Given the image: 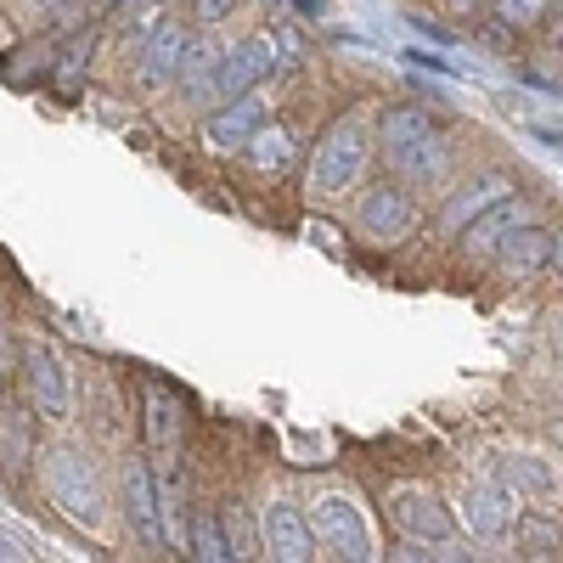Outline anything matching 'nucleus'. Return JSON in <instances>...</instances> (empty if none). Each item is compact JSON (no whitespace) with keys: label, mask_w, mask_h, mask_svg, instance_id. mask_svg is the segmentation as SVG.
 Segmentation results:
<instances>
[{"label":"nucleus","mask_w":563,"mask_h":563,"mask_svg":"<svg viewBox=\"0 0 563 563\" xmlns=\"http://www.w3.org/2000/svg\"><path fill=\"white\" fill-rule=\"evenodd\" d=\"M462 525L474 530L479 541L501 547L512 530H519V490H512L507 479L474 485V490H467V501H462Z\"/></svg>","instance_id":"1a4fd4ad"},{"label":"nucleus","mask_w":563,"mask_h":563,"mask_svg":"<svg viewBox=\"0 0 563 563\" xmlns=\"http://www.w3.org/2000/svg\"><path fill=\"white\" fill-rule=\"evenodd\" d=\"M547 249H552V231H541L536 220L530 225H519L512 238L496 249V271L507 276V282H530L541 265H547Z\"/></svg>","instance_id":"f3484780"},{"label":"nucleus","mask_w":563,"mask_h":563,"mask_svg":"<svg viewBox=\"0 0 563 563\" xmlns=\"http://www.w3.org/2000/svg\"><path fill=\"white\" fill-rule=\"evenodd\" d=\"M265 552L282 558V563H305L316 558V530H310V512L288 496H276L265 507Z\"/></svg>","instance_id":"f8f14e48"},{"label":"nucleus","mask_w":563,"mask_h":563,"mask_svg":"<svg viewBox=\"0 0 563 563\" xmlns=\"http://www.w3.org/2000/svg\"><path fill=\"white\" fill-rule=\"evenodd\" d=\"M451 7H456V12H474V7H485V0H451Z\"/></svg>","instance_id":"2f4dec72"},{"label":"nucleus","mask_w":563,"mask_h":563,"mask_svg":"<svg viewBox=\"0 0 563 563\" xmlns=\"http://www.w3.org/2000/svg\"><path fill=\"white\" fill-rule=\"evenodd\" d=\"M23 395H29L34 417H45V422H68V417H74L68 361H63L52 344H40V339L23 344Z\"/></svg>","instance_id":"423d86ee"},{"label":"nucleus","mask_w":563,"mask_h":563,"mask_svg":"<svg viewBox=\"0 0 563 563\" xmlns=\"http://www.w3.org/2000/svg\"><path fill=\"white\" fill-rule=\"evenodd\" d=\"M0 384H7V327H0Z\"/></svg>","instance_id":"7c9ffc66"},{"label":"nucleus","mask_w":563,"mask_h":563,"mask_svg":"<svg viewBox=\"0 0 563 563\" xmlns=\"http://www.w3.org/2000/svg\"><path fill=\"white\" fill-rule=\"evenodd\" d=\"M547 265L558 271V282H563V231H552V249H547Z\"/></svg>","instance_id":"cd10ccee"},{"label":"nucleus","mask_w":563,"mask_h":563,"mask_svg":"<svg viewBox=\"0 0 563 563\" xmlns=\"http://www.w3.org/2000/svg\"><path fill=\"white\" fill-rule=\"evenodd\" d=\"M192 18L209 29V23H225L231 18V0H192Z\"/></svg>","instance_id":"a878e982"},{"label":"nucleus","mask_w":563,"mask_h":563,"mask_svg":"<svg viewBox=\"0 0 563 563\" xmlns=\"http://www.w3.org/2000/svg\"><path fill=\"white\" fill-rule=\"evenodd\" d=\"M530 220H536V209H530L519 192H512V198L490 203L479 220H467V225L456 231V238H462V254L474 260V265H485V260H496V249L512 238V231H519V225H530Z\"/></svg>","instance_id":"9d476101"},{"label":"nucleus","mask_w":563,"mask_h":563,"mask_svg":"<svg viewBox=\"0 0 563 563\" xmlns=\"http://www.w3.org/2000/svg\"><path fill=\"white\" fill-rule=\"evenodd\" d=\"M519 186H512V175H501V169H490V175H474L462 186V192H451L445 198V214H440V231L445 238H456V231L467 225V220H479L490 203H501V198H512Z\"/></svg>","instance_id":"dca6fc26"},{"label":"nucleus","mask_w":563,"mask_h":563,"mask_svg":"<svg viewBox=\"0 0 563 563\" xmlns=\"http://www.w3.org/2000/svg\"><path fill=\"white\" fill-rule=\"evenodd\" d=\"M158 18H164V0H124V29H130V40H141Z\"/></svg>","instance_id":"b1692460"},{"label":"nucleus","mask_w":563,"mask_h":563,"mask_svg":"<svg viewBox=\"0 0 563 563\" xmlns=\"http://www.w3.org/2000/svg\"><path fill=\"white\" fill-rule=\"evenodd\" d=\"M186 547H192V558H214V563L238 558V552H231V536H225V525L214 519V512H198V519H192V541H186Z\"/></svg>","instance_id":"aec40b11"},{"label":"nucleus","mask_w":563,"mask_h":563,"mask_svg":"<svg viewBox=\"0 0 563 563\" xmlns=\"http://www.w3.org/2000/svg\"><path fill=\"white\" fill-rule=\"evenodd\" d=\"M530 135L547 141V147H563V124H547V119H530Z\"/></svg>","instance_id":"bb28decb"},{"label":"nucleus","mask_w":563,"mask_h":563,"mask_svg":"<svg viewBox=\"0 0 563 563\" xmlns=\"http://www.w3.org/2000/svg\"><path fill=\"white\" fill-rule=\"evenodd\" d=\"M276 74V40L271 34H249L238 45L220 52V74H214V102H231L243 90H260Z\"/></svg>","instance_id":"6e6552de"},{"label":"nucleus","mask_w":563,"mask_h":563,"mask_svg":"<svg viewBox=\"0 0 563 563\" xmlns=\"http://www.w3.org/2000/svg\"><path fill=\"white\" fill-rule=\"evenodd\" d=\"M552 440H558V445H563V417H558V422H552Z\"/></svg>","instance_id":"473e14b6"},{"label":"nucleus","mask_w":563,"mask_h":563,"mask_svg":"<svg viewBox=\"0 0 563 563\" xmlns=\"http://www.w3.org/2000/svg\"><path fill=\"white\" fill-rule=\"evenodd\" d=\"M265 124V102H260V90H243V97H231L209 113L203 124V147L214 153H243L249 147V135Z\"/></svg>","instance_id":"ddd939ff"},{"label":"nucleus","mask_w":563,"mask_h":563,"mask_svg":"<svg viewBox=\"0 0 563 563\" xmlns=\"http://www.w3.org/2000/svg\"><path fill=\"white\" fill-rule=\"evenodd\" d=\"M90 45H97V40H90V34H79V40L68 45V52H63L57 74H52V85H57V97H63V102H68L74 90L85 85V68H90Z\"/></svg>","instance_id":"412c9836"},{"label":"nucleus","mask_w":563,"mask_h":563,"mask_svg":"<svg viewBox=\"0 0 563 563\" xmlns=\"http://www.w3.org/2000/svg\"><path fill=\"white\" fill-rule=\"evenodd\" d=\"M97 7H119V0H97Z\"/></svg>","instance_id":"72a5a7b5"},{"label":"nucleus","mask_w":563,"mask_h":563,"mask_svg":"<svg viewBox=\"0 0 563 563\" xmlns=\"http://www.w3.org/2000/svg\"><path fill=\"white\" fill-rule=\"evenodd\" d=\"M400 57H406V63H417V68H429V74H445V79H456V74H462L451 57H440V52H422V45H406Z\"/></svg>","instance_id":"393cba45"},{"label":"nucleus","mask_w":563,"mask_h":563,"mask_svg":"<svg viewBox=\"0 0 563 563\" xmlns=\"http://www.w3.org/2000/svg\"><path fill=\"white\" fill-rule=\"evenodd\" d=\"M310 530H316V547H327L333 558H355V563L372 558L366 512H361V501L350 490H321L310 501Z\"/></svg>","instance_id":"39448f33"},{"label":"nucleus","mask_w":563,"mask_h":563,"mask_svg":"<svg viewBox=\"0 0 563 563\" xmlns=\"http://www.w3.org/2000/svg\"><path fill=\"white\" fill-rule=\"evenodd\" d=\"M124 519H130V530L141 536V541H164V507H158V479H153V467L141 462V456H130L124 462Z\"/></svg>","instance_id":"2eb2a0df"},{"label":"nucleus","mask_w":563,"mask_h":563,"mask_svg":"<svg viewBox=\"0 0 563 563\" xmlns=\"http://www.w3.org/2000/svg\"><path fill=\"white\" fill-rule=\"evenodd\" d=\"M422 209L411 198L406 180H384V186H366L361 203H355V231L372 243V249H400L411 231H417Z\"/></svg>","instance_id":"20e7f679"},{"label":"nucleus","mask_w":563,"mask_h":563,"mask_svg":"<svg viewBox=\"0 0 563 563\" xmlns=\"http://www.w3.org/2000/svg\"><path fill=\"white\" fill-rule=\"evenodd\" d=\"M389 519L406 541H422V547H445L456 558V519L445 512V501L429 490V485H395L389 490Z\"/></svg>","instance_id":"0eeeda50"},{"label":"nucleus","mask_w":563,"mask_h":563,"mask_svg":"<svg viewBox=\"0 0 563 563\" xmlns=\"http://www.w3.org/2000/svg\"><path fill=\"white\" fill-rule=\"evenodd\" d=\"M40 485H45V501H52L63 519H74L85 530L102 525V479H97V467H90L85 451L52 445L40 456Z\"/></svg>","instance_id":"7ed1b4c3"},{"label":"nucleus","mask_w":563,"mask_h":563,"mask_svg":"<svg viewBox=\"0 0 563 563\" xmlns=\"http://www.w3.org/2000/svg\"><path fill=\"white\" fill-rule=\"evenodd\" d=\"M541 12H547V0H496V18L512 29H536Z\"/></svg>","instance_id":"5701e85b"},{"label":"nucleus","mask_w":563,"mask_h":563,"mask_svg":"<svg viewBox=\"0 0 563 563\" xmlns=\"http://www.w3.org/2000/svg\"><path fill=\"white\" fill-rule=\"evenodd\" d=\"M180 52H186V29L180 23H153L141 34V57H135V85L147 90V97H164L175 85V68H180Z\"/></svg>","instance_id":"9b49d317"},{"label":"nucleus","mask_w":563,"mask_h":563,"mask_svg":"<svg viewBox=\"0 0 563 563\" xmlns=\"http://www.w3.org/2000/svg\"><path fill=\"white\" fill-rule=\"evenodd\" d=\"M147 440H153L158 451H169V445L180 440V406H175L158 384L147 389Z\"/></svg>","instance_id":"6ab92c4d"},{"label":"nucleus","mask_w":563,"mask_h":563,"mask_svg":"<svg viewBox=\"0 0 563 563\" xmlns=\"http://www.w3.org/2000/svg\"><path fill=\"white\" fill-rule=\"evenodd\" d=\"M378 153L395 169V180H406L411 192H434L445 180V141H440V124L422 108H389L384 113Z\"/></svg>","instance_id":"f257e3e1"},{"label":"nucleus","mask_w":563,"mask_h":563,"mask_svg":"<svg viewBox=\"0 0 563 563\" xmlns=\"http://www.w3.org/2000/svg\"><path fill=\"white\" fill-rule=\"evenodd\" d=\"M12 558H23V552H18V541H12V536H0V563H12Z\"/></svg>","instance_id":"c756f323"},{"label":"nucleus","mask_w":563,"mask_h":563,"mask_svg":"<svg viewBox=\"0 0 563 563\" xmlns=\"http://www.w3.org/2000/svg\"><path fill=\"white\" fill-rule=\"evenodd\" d=\"M220 52L225 45L214 34H186V52H180V68H175V90H180V102L186 108H203L214 102V74H220Z\"/></svg>","instance_id":"4468645a"},{"label":"nucleus","mask_w":563,"mask_h":563,"mask_svg":"<svg viewBox=\"0 0 563 563\" xmlns=\"http://www.w3.org/2000/svg\"><path fill=\"white\" fill-rule=\"evenodd\" d=\"M243 153H249V164H254V169H265V175H271V169H282V164L294 158V135L282 130V124H260V130L249 135V147H243Z\"/></svg>","instance_id":"a211bd4d"},{"label":"nucleus","mask_w":563,"mask_h":563,"mask_svg":"<svg viewBox=\"0 0 563 563\" xmlns=\"http://www.w3.org/2000/svg\"><path fill=\"white\" fill-rule=\"evenodd\" d=\"M366 164H372V135L355 113H344V119H333L321 130L316 153H310V169H305V192L316 203H339L361 186Z\"/></svg>","instance_id":"f03ea898"},{"label":"nucleus","mask_w":563,"mask_h":563,"mask_svg":"<svg viewBox=\"0 0 563 563\" xmlns=\"http://www.w3.org/2000/svg\"><path fill=\"white\" fill-rule=\"evenodd\" d=\"M294 7H299L305 18H327V12H333V7H327V0H294Z\"/></svg>","instance_id":"c85d7f7f"},{"label":"nucleus","mask_w":563,"mask_h":563,"mask_svg":"<svg viewBox=\"0 0 563 563\" xmlns=\"http://www.w3.org/2000/svg\"><path fill=\"white\" fill-rule=\"evenodd\" d=\"M512 479H519L525 490H536V496H558V474L541 456H519V462H512Z\"/></svg>","instance_id":"4be33fe9"}]
</instances>
